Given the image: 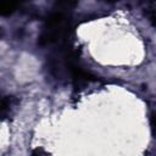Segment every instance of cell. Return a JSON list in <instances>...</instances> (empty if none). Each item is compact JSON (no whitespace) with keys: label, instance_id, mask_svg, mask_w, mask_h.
Instances as JSON below:
<instances>
[{"label":"cell","instance_id":"cell-1","mask_svg":"<svg viewBox=\"0 0 156 156\" xmlns=\"http://www.w3.org/2000/svg\"><path fill=\"white\" fill-rule=\"evenodd\" d=\"M11 104H12V98L11 96H5L0 99V119L5 118L10 110H11Z\"/></svg>","mask_w":156,"mask_h":156},{"label":"cell","instance_id":"cell-2","mask_svg":"<svg viewBox=\"0 0 156 156\" xmlns=\"http://www.w3.org/2000/svg\"><path fill=\"white\" fill-rule=\"evenodd\" d=\"M16 7H17V4H15V2H4V1H1L0 2V15L1 16L10 15L16 10Z\"/></svg>","mask_w":156,"mask_h":156},{"label":"cell","instance_id":"cell-3","mask_svg":"<svg viewBox=\"0 0 156 156\" xmlns=\"http://www.w3.org/2000/svg\"><path fill=\"white\" fill-rule=\"evenodd\" d=\"M32 156H40L39 150H34V151H33V154H32Z\"/></svg>","mask_w":156,"mask_h":156}]
</instances>
